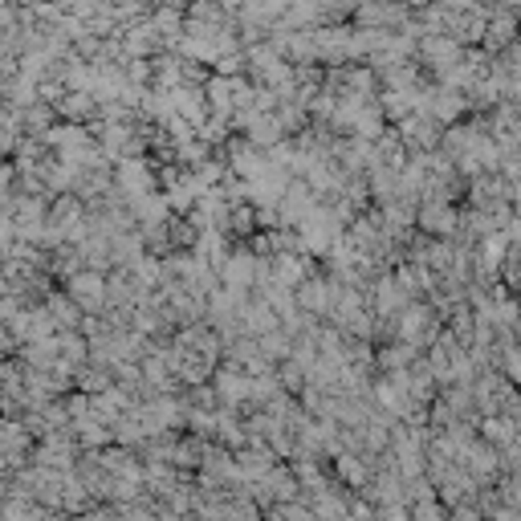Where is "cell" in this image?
I'll list each match as a JSON object with an SVG mask.
<instances>
[{"label": "cell", "mask_w": 521, "mask_h": 521, "mask_svg": "<svg viewBox=\"0 0 521 521\" xmlns=\"http://www.w3.org/2000/svg\"><path fill=\"white\" fill-rule=\"evenodd\" d=\"M69 290H74V302H78V306L94 309V306H102V293H106V285H102L94 273H81V277H74V281H69Z\"/></svg>", "instance_id": "obj_1"}]
</instances>
